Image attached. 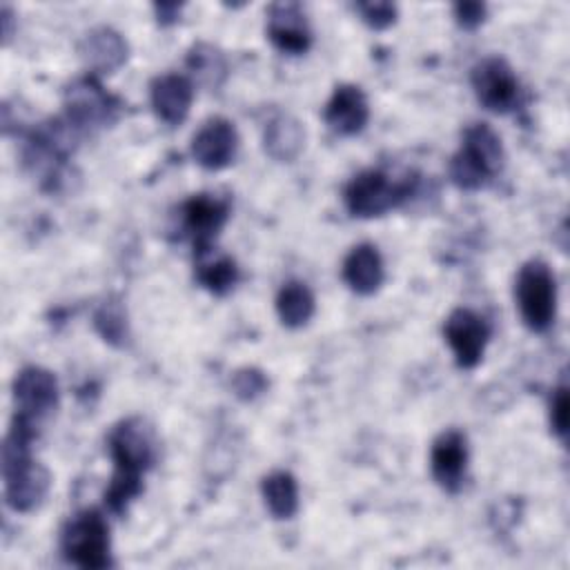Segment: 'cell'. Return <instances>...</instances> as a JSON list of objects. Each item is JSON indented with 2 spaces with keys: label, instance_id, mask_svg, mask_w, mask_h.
<instances>
[{
  "label": "cell",
  "instance_id": "24",
  "mask_svg": "<svg viewBox=\"0 0 570 570\" xmlns=\"http://www.w3.org/2000/svg\"><path fill=\"white\" fill-rule=\"evenodd\" d=\"M96 327L105 336V341L122 345L127 338V321L120 303L109 301L96 312Z\"/></svg>",
  "mask_w": 570,
  "mask_h": 570
},
{
  "label": "cell",
  "instance_id": "17",
  "mask_svg": "<svg viewBox=\"0 0 570 570\" xmlns=\"http://www.w3.org/2000/svg\"><path fill=\"white\" fill-rule=\"evenodd\" d=\"M80 58L85 65L98 73H109L118 69L127 58V42L122 36L109 27L91 29L80 42Z\"/></svg>",
  "mask_w": 570,
  "mask_h": 570
},
{
  "label": "cell",
  "instance_id": "10",
  "mask_svg": "<svg viewBox=\"0 0 570 570\" xmlns=\"http://www.w3.org/2000/svg\"><path fill=\"white\" fill-rule=\"evenodd\" d=\"M67 118L80 129V127H94V125H107L114 120L118 111L116 98H111L94 78H80L76 80L67 94Z\"/></svg>",
  "mask_w": 570,
  "mask_h": 570
},
{
  "label": "cell",
  "instance_id": "26",
  "mask_svg": "<svg viewBox=\"0 0 570 570\" xmlns=\"http://www.w3.org/2000/svg\"><path fill=\"white\" fill-rule=\"evenodd\" d=\"M234 390L240 399H252L265 390V376L256 370H240L234 376Z\"/></svg>",
  "mask_w": 570,
  "mask_h": 570
},
{
  "label": "cell",
  "instance_id": "6",
  "mask_svg": "<svg viewBox=\"0 0 570 570\" xmlns=\"http://www.w3.org/2000/svg\"><path fill=\"white\" fill-rule=\"evenodd\" d=\"M109 452L120 479L140 481V474L154 463L156 443L151 430L140 419L118 423L109 436Z\"/></svg>",
  "mask_w": 570,
  "mask_h": 570
},
{
  "label": "cell",
  "instance_id": "18",
  "mask_svg": "<svg viewBox=\"0 0 570 570\" xmlns=\"http://www.w3.org/2000/svg\"><path fill=\"white\" fill-rule=\"evenodd\" d=\"M343 281L356 294H372L383 283V261L374 245H356L343 261Z\"/></svg>",
  "mask_w": 570,
  "mask_h": 570
},
{
  "label": "cell",
  "instance_id": "4",
  "mask_svg": "<svg viewBox=\"0 0 570 570\" xmlns=\"http://www.w3.org/2000/svg\"><path fill=\"white\" fill-rule=\"evenodd\" d=\"M514 296L521 318L530 330L543 332L550 327L557 309V285L543 261H530L519 269Z\"/></svg>",
  "mask_w": 570,
  "mask_h": 570
},
{
  "label": "cell",
  "instance_id": "8",
  "mask_svg": "<svg viewBox=\"0 0 570 570\" xmlns=\"http://www.w3.org/2000/svg\"><path fill=\"white\" fill-rule=\"evenodd\" d=\"M13 399L20 416L31 423H40L58 405V381L49 370L24 367L13 381Z\"/></svg>",
  "mask_w": 570,
  "mask_h": 570
},
{
  "label": "cell",
  "instance_id": "5",
  "mask_svg": "<svg viewBox=\"0 0 570 570\" xmlns=\"http://www.w3.org/2000/svg\"><path fill=\"white\" fill-rule=\"evenodd\" d=\"M60 548L65 557L80 566L100 570L107 568L109 561V528L100 512L85 510L71 517L62 530Z\"/></svg>",
  "mask_w": 570,
  "mask_h": 570
},
{
  "label": "cell",
  "instance_id": "2",
  "mask_svg": "<svg viewBox=\"0 0 570 570\" xmlns=\"http://www.w3.org/2000/svg\"><path fill=\"white\" fill-rule=\"evenodd\" d=\"M503 167V147L499 136L476 122L465 129L463 145L450 163V176L461 189H479Z\"/></svg>",
  "mask_w": 570,
  "mask_h": 570
},
{
  "label": "cell",
  "instance_id": "23",
  "mask_svg": "<svg viewBox=\"0 0 570 570\" xmlns=\"http://www.w3.org/2000/svg\"><path fill=\"white\" fill-rule=\"evenodd\" d=\"M187 69L191 71L196 82H200L205 87H218L227 73L223 53L207 42H198L189 49Z\"/></svg>",
  "mask_w": 570,
  "mask_h": 570
},
{
  "label": "cell",
  "instance_id": "25",
  "mask_svg": "<svg viewBox=\"0 0 570 570\" xmlns=\"http://www.w3.org/2000/svg\"><path fill=\"white\" fill-rule=\"evenodd\" d=\"M356 11L374 29H385L396 18V7L392 2H358Z\"/></svg>",
  "mask_w": 570,
  "mask_h": 570
},
{
  "label": "cell",
  "instance_id": "15",
  "mask_svg": "<svg viewBox=\"0 0 570 570\" xmlns=\"http://www.w3.org/2000/svg\"><path fill=\"white\" fill-rule=\"evenodd\" d=\"M194 98V87L187 76L165 73L151 82V105L160 120L178 125L187 118Z\"/></svg>",
  "mask_w": 570,
  "mask_h": 570
},
{
  "label": "cell",
  "instance_id": "22",
  "mask_svg": "<svg viewBox=\"0 0 570 570\" xmlns=\"http://www.w3.org/2000/svg\"><path fill=\"white\" fill-rule=\"evenodd\" d=\"M276 312L287 327H301L314 314V294L305 283L289 281L276 296Z\"/></svg>",
  "mask_w": 570,
  "mask_h": 570
},
{
  "label": "cell",
  "instance_id": "27",
  "mask_svg": "<svg viewBox=\"0 0 570 570\" xmlns=\"http://www.w3.org/2000/svg\"><path fill=\"white\" fill-rule=\"evenodd\" d=\"M550 423H552V430L561 439H566V432H568V392H566V387H559L550 403Z\"/></svg>",
  "mask_w": 570,
  "mask_h": 570
},
{
  "label": "cell",
  "instance_id": "20",
  "mask_svg": "<svg viewBox=\"0 0 570 570\" xmlns=\"http://www.w3.org/2000/svg\"><path fill=\"white\" fill-rule=\"evenodd\" d=\"M263 140H265V151L272 158L292 160V158H296V154L303 147L305 131L296 118L281 114L274 120H269V125L265 127Z\"/></svg>",
  "mask_w": 570,
  "mask_h": 570
},
{
  "label": "cell",
  "instance_id": "19",
  "mask_svg": "<svg viewBox=\"0 0 570 570\" xmlns=\"http://www.w3.org/2000/svg\"><path fill=\"white\" fill-rule=\"evenodd\" d=\"M196 278L205 289L214 294H225L234 287L238 269L232 256L212 247H200L196 249Z\"/></svg>",
  "mask_w": 570,
  "mask_h": 570
},
{
  "label": "cell",
  "instance_id": "1",
  "mask_svg": "<svg viewBox=\"0 0 570 570\" xmlns=\"http://www.w3.org/2000/svg\"><path fill=\"white\" fill-rule=\"evenodd\" d=\"M31 439L18 430H9L2 445L4 499L16 512L33 510L47 494L51 476L47 468L29 456Z\"/></svg>",
  "mask_w": 570,
  "mask_h": 570
},
{
  "label": "cell",
  "instance_id": "21",
  "mask_svg": "<svg viewBox=\"0 0 570 570\" xmlns=\"http://www.w3.org/2000/svg\"><path fill=\"white\" fill-rule=\"evenodd\" d=\"M261 492L274 519H289L298 510V485L289 472H272L263 479Z\"/></svg>",
  "mask_w": 570,
  "mask_h": 570
},
{
  "label": "cell",
  "instance_id": "9",
  "mask_svg": "<svg viewBox=\"0 0 570 570\" xmlns=\"http://www.w3.org/2000/svg\"><path fill=\"white\" fill-rule=\"evenodd\" d=\"M443 334L448 345L454 352V358L461 367H474L485 350L488 336H490V327L485 323L483 316H479L472 309L459 307L454 309L445 325H443Z\"/></svg>",
  "mask_w": 570,
  "mask_h": 570
},
{
  "label": "cell",
  "instance_id": "12",
  "mask_svg": "<svg viewBox=\"0 0 570 570\" xmlns=\"http://www.w3.org/2000/svg\"><path fill=\"white\" fill-rule=\"evenodd\" d=\"M267 36L285 53L298 56L309 49L312 31L301 4L276 2L267 11Z\"/></svg>",
  "mask_w": 570,
  "mask_h": 570
},
{
  "label": "cell",
  "instance_id": "14",
  "mask_svg": "<svg viewBox=\"0 0 570 570\" xmlns=\"http://www.w3.org/2000/svg\"><path fill=\"white\" fill-rule=\"evenodd\" d=\"M227 214H229V203L218 196L198 194L185 203L183 218H185L187 232L194 238L196 249L209 247V243L214 240L218 229L225 225Z\"/></svg>",
  "mask_w": 570,
  "mask_h": 570
},
{
  "label": "cell",
  "instance_id": "11",
  "mask_svg": "<svg viewBox=\"0 0 570 570\" xmlns=\"http://www.w3.org/2000/svg\"><path fill=\"white\" fill-rule=\"evenodd\" d=\"M238 149V134L225 118H209L191 138V156L205 169L227 167Z\"/></svg>",
  "mask_w": 570,
  "mask_h": 570
},
{
  "label": "cell",
  "instance_id": "29",
  "mask_svg": "<svg viewBox=\"0 0 570 570\" xmlns=\"http://www.w3.org/2000/svg\"><path fill=\"white\" fill-rule=\"evenodd\" d=\"M178 11H180L178 4H156V13H158V20H160L163 24L174 22V20L178 18Z\"/></svg>",
  "mask_w": 570,
  "mask_h": 570
},
{
  "label": "cell",
  "instance_id": "3",
  "mask_svg": "<svg viewBox=\"0 0 570 570\" xmlns=\"http://www.w3.org/2000/svg\"><path fill=\"white\" fill-rule=\"evenodd\" d=\"M414 189L416 178L410 174L403 178H390L379 169H370L350 180L345 187V205L354 216L372 218L410 198Z\"/></svg>",
  "mask_w": 570,
  "mask_h": 570
},
{
  "label": "cell",
  "instance_id": "7",
  "mask_svg": "<svg viewBox=\"0 0 570 570\" xmlns=\"http://www.w3.org/2000/svg\"><path fill=\"white\" fill-rule=\"evenodd\" d=\"M472 87L483 107L497 114L510 111L519 100V80L503 58H483L472 69Z\"/></svg>",
  "mask_w": 570,
  "mask_h": 570
},
{
  "label": "cell",
  "instance_id": "28",
  "mask_svg": "<svg viewBox=\"0 0 570 570\" xmlns=\"http://www.w3.org/2000/svg\"><path fill=\"white\" fill-rule=\"evenodd\" d=\"M483 16H485V4H481V2H459V4H454V18L465 29H472V27L481 24Z\"/></svg>",
  "mask_w": 570,
  "mask_h": 570
},
{
  "label": "cell",
  "instance_id": "16",
  "mask_svg": "<svg viewBox=\"0 0 570 570\" xmlns=\"http://www.w3.org/2000/svg\"><path fill=\"white\" fill-rule=\"evenodd\" d=\"M370 107L365 94L354 85H341L334 89L327 107H325V122L343 136H352L361 131L367 122Z\"/></svg>",
  "mask_w": 570,
  "mask_h": 570
},
{
  "label": "cell",
  "instance_id": "13",
  "mask_svg": "<svg viewBox=\"0 0 570 570\" xmlns=\"http://www.w3.org/2000/svg\"><path fill=\"white\" fill-rule=\"evenodd\" d=\"M465 463H468V445L465 436L456 430L443 432L430 454V468L436 483L450 492L459 490L463 476H465Z\"/></svg>",
  "mask_w": 570,
  "mask_h": 570
},
{
  "label": "cell",
  "instance_id": "30",
  "mask_svg": "<svg viewBox=\"0 0 570 570\" xmlns=\"http://www.w3.org/2000/svg\"><path fill=\"white\" fill-rule=\"evenodd\" d=\"M11 9L9 7H2V36H4V42H9L11 38Z\"/></svg>",
  "mask_w": 570,
  "mask_h": 570
}]
</instances>
